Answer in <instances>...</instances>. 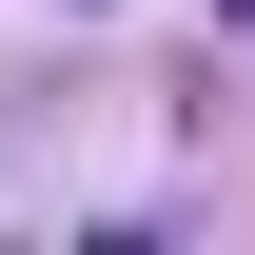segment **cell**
I'll use <instances>...</instances> for the list:
<instances>
[{
	"label": "cell",
	"instance_id": "obj_1",
	"mask_svg": "<svg viewBox=\"0 0 255 255\" xmlns=\"http://www.w3.org/2000/svg\"><path fill=\"white\" fill-rule=\"evenodd\" d=\"M216 20H255V0H216Z\"/></svg>",
	"mask_w": 255,
	"mask_h": 255
}]
</instances>
